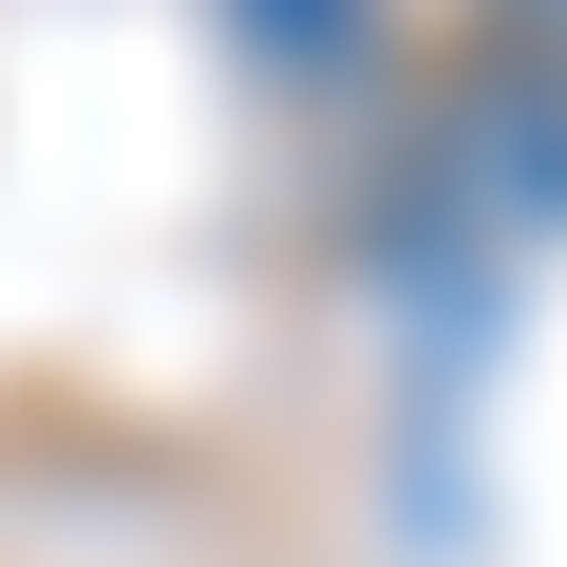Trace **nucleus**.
I'll use <instances>...</instances> for the list:
<instances>
[]
</instances>
